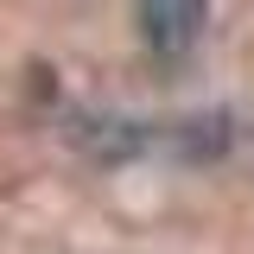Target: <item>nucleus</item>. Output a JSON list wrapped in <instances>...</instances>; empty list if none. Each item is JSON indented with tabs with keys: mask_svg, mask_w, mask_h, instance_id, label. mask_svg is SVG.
I'll use <instances>...</instances> for the list:
<instances>
[{
	"mask_svg": "<svg viewBox=\"0 0 254 254\" xmlns=\"http://www.w3.org/2000/svg\"><path fill=\"white\" fill-rule=\"evenodd\" d=\"M210 19V0H140V32L153 45V58H190Z\"/></svg>",
	"mask_w": 254,
	"mask_h": 254,
	"instance_id": "1",
	"label": "nucleus"
}]
</instances>
